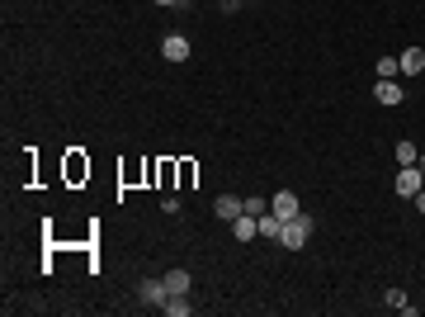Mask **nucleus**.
Segmentation results:
<instances>
[{"label": "nucleus", "instance_id": "nucleus-1", "mask_svg": "<svg viewBox=\"0 0 425 317\" xmlns=\"http://www.w3.org/2000/svg\"><path fill=\"white\" fill-rule=\"evenodd\" d=\"M307 237H312V218H307V213H298V218H288V222H283V232H279V241L288 246V251H298V246H307Z\"/></svg>", "mask_w": 425, "mask_h": 317}, {"label": "nucleus", "instance_id": "nucleus-2", "mask_svg": "<svg viewBox=\"0 0 425 317\" xmlns=\"http://www.w3.org/2000/svg\"><path fill=\"white\" fill-rule=\"evenodd\" d=\"M421 190H425L421 166H402V171H397V194H402V199H416Z\"/></svg>", "mask_w": 425, "mask_h": 317}, {"label": "nucleus", "instance_id": "nucleus-3", "mask_svg": "<svg viewBox=\"0 0 425 317\" xmlns=\"http://www.w3.org/2000/svg\"><path fill=\"white\" fill-rule=\"evenodd\" d=\"M137 299L147 303V308H166L171 289H166V280H142V285H137Z\"/></svg>", "mask_w": 425, "mask_h": 317}, {"label": "nucleus", "instance_id": "nucleus-4", "mask_svg": "<svg viewBox=\"0 0 425 317\" xmlns=\"http://www.w3.org/2000/svg\"><path fill=\"white\" fill-rule=\"evenodd\" d=\"M269 208H274V213H279L283 222H288V218H298V213H302V204H298V194H293V190H274Z\"/></svg>", "mask_w": 425, "mask_h": 317}, {"label": "nucleus", "instance_id": "nucleus-5", "mask_svg": "<svg viewBox=\"0 0 425 317\" xmlns=\"http://www.w3.org/2000/svg\"><path fill=\"white\" fill-rule=\"evenodd\" d=\"M213 213H218L222 222H236L241 213H246V199H236V194H218V199H213Z\"/></svg>", "mask_w": 425, "mask_h": 317}, {"label": "nucleus", "instance_id": "nucleus-6", "mask_svg": "<svg viewBox=\"0 0 425 317\" xmlns=\"http://www.w3.org/2000/svg\"><path fill=\"white\" fill-rule=\"evenodd\" d=\"M161 57H166V62H185L189 57V38L185 33H166V38H161Z\"/></svg>", "mask_w": 425, "mask_h": 317}, {"label": "nucleus", "instance_id": "nucleus-7", "mask_svg": "<svg viewBox=\"0 0 425 317\" xmlns=\"http://www.w3.org/2000/svg\"><path fill=\"white\" fill-rule=\"evenodd\" d=\"M374 100H378V104H388V109H397L407 95H402V85H397V80H378V85H374Z\"/></svg>", "mask_w": 425, "mask_h": 317}, {"label": "nucleus", "instance_id": "nucleus-8", "mask_svg": "<svg viewBox=\"0 0 425 317\" xmlns=\"http://www.w3.org/2000/svg\"><path fill=\"white\" fill-rule=\"evenodd\" d=\"M279 232H283V218H279V213H274V208H265V213H260V237L279 241Z\"/></svg>", "mask_w": 425, "mask_h": 317}, {"label": "nucleus", "instance_id": "nucleus-9", "mask_svg": "<svg viewBox=\"0 0 425 317\" xmlns=\"http://www.w3.org/2000/svg\"><path fill=\"white\" fill-rule=\"evenodd\" d=\"M161 280H166V289H171V299L175 294H189V270H166Z\"/></svg>", "mask_w": 425, "mask_h": 317}, {"label": "nucleus", "instance_id": "nucleus-10", "mask_svg": "<svg viewBox=\"0 0 425 317\" xmlns=\"http://www.w3.org/2000/svg\"><path fill=\"white\" fill-rule=\"evenodd\" d=\"M397 62H402V71H407V76H416V71H425V52L421 48H407Z\"/></svg>", "mask_w": 425, "mask_h": 317}, {"label": "nucleus", "instance_id": "nucleus-11", "mask_svg": "<svg viewBox=\"0 0 425 317\" xmlns=\"http://www.w3.org/2000/svg\"><path fill=\"white\" fill-rule=\"evenodd\" d=\"M393 157H397V166H416V161H421V147L416 143H397Z\"/></svg>", "mask_w": 425, "mask_h": 317}, {"label": "nucleus", "instance_id": "nucleus-12", "mask_svg": "<svg viewBox=\"0 0 425 317\" xmlns=\"http://www.w3.org/2000/svg\"><path fill=\"white\" fill-rule=\"evenodd\" d=\"M161 313H171V317H189V313H194V303H189L185 294H175V299H166V308H161Z\"/></svg>", "mask_w": 425, "mask_h": 317}, {"label": "nucleus", "instance_id": "nucleus-13", "mask_svg": "<svg viewBox=\"0 0 425 317\" xmlns=\"http://www.w3.org/2000/svg\"><path fill=\"white\" fill-rule=\"evenodd\" d=\"M374 71H378V80H393L397 71H402V62H397V57H378V66H374Z\"/></svg>", "mask_w": 425, "mask_h": 317}, {"label": "nucleus", "instance_id": "nucleus-14", "mask_svg": "<svg viewBox=\"0 0 425 317\" xmlns=\"http://www.w3.org/2000/svg\"><path fill=\"white\" fill-rule=\"evenodd\" d=\"M383 303H388V308H397V313H402V308H411V303H407V294H402V289H388V299H383Z\"/></svg>", "mask_w": 425, "mask_h": 317}, {"label": "nucleus", "instance_id": "nucleus-15", "mask_svg": "<svg viewBox=\"0 0 425 317\" xmlns=\"http://www.w3.org/2000/svg\"><path fill=\"white\" fill-rule=\"evenodd\" d=\"M411 204H416V213H421V218H425V190L416 194V199H411Z\"/></svg>", "mask_w": 425, "mask_h": 317}, {"label": "nucleus", "instance_id": "nucleus-16", "mask_svg": "<svg viewBox=\"0 0 425 317\" xmlns=\"http://www.w3.org/2000/svg\"><path fill=\"white\" fill-rule=\"evenodd\" d=\"M222 10H227V15H232V10H241V0H222Z\"/></svg>", "mask_w": 425, "mask_h": 317}, {"label": "nucleus", "instance_id": "nucleus-17", "mask_svg": "<svg viewBox=\"0 0 425 317\" xmlns=\"http://www.w3.org/2000/svg\"><path fill=\"white\" fill-rule=\"evenodd\" d=\"M156 5H185V0H156Z\"/></svg>", "mask_w": 425, "mask_h": 317}, {"label": "nucleus", "instance_id": "nucleus-18", "mask_svg": "<svg viewBox=\"0 0 425 317\" xmlns=\"http://www.w3.org/2000/svg\"><path fill=\"white\" fill-rule=\"evenodd\" d=\"M416 166H421V175H425V152H421V161H416Z\"/></svg>", "mask_w": 425, "mask_h": 317}]
</instances>
